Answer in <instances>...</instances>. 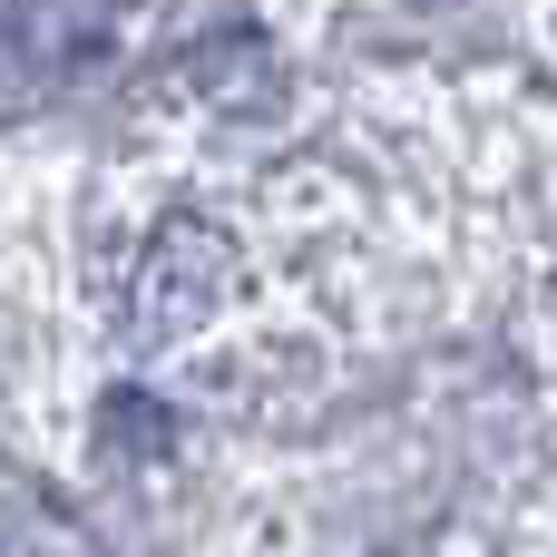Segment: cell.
Segmentation results:
<instances>
[{"instance_id": "obj_1", "label": "cell", "mask_w": 557, "mask_h": 557, "mask_svg": "<svg viewBox=\"0 0 557 557\" xmlns=\"http://www.w3.org/2000/svg\"><path fill=\"white\" fill-rule=\"evenodd\" d=\"M225 294H235V235L206 225V215H176V225L147 245V264H137V323H147V333H186V323H206Z\"/></svg>"}]
</instances>
